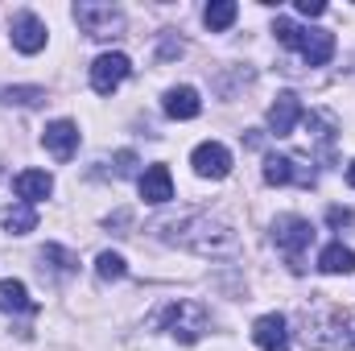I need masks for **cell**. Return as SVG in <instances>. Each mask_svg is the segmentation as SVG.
Segmentation results:
<instances>
[{
    "label": "cell",
    "mask_w": 355,
    "mask_h": 351,
    "mask_svg": "<svg viewBox=\"0 0 355 351\" xmlns=\"http://www.w3.org/2000/svg\"><path fill=\"white\" fill-rule=\"evenodd\" d=\"M153 232H162V240L170 244H182L198 257H227L236 252V232L211 215H182V219H170V223H157Z\"/></svg>",
    "instance_id": "6da1fadb"
},
{
    "label": "cell",
    "mask_w": 355,
    "mask_h": 351,
    "mask_svg": "<svg viewBox=\"0 0 355 351\" xmlns=\"http://www.w3.org/2000/svg\"><path fill=\"white\" fill-rule=\"evenodd\" d=\"M306 343L314 351H355L352 314L339 310V306H327V310L306 314Z\"/></svg>",
    "instance_id": "7a4b0ae2"
},
{
    "label": "cell",
    "mask_w": 355,
    "mask_h": 351,
    "mask_svg": "<svg viewBox=\"0 0 355 351\" xmlns=\"http://www.w3.org/2000/svg\"><path fill=\"white\" fill-rule=\"evenodd\" d=\"M153 327H157V331H170L178 343H198V339L207 335L211 318H207V310H202L198 302H170V306L153 318Z\"/></svg>",
    "instance_id": "3957f363"
},
{
    "label": "cell",
    "mask_w": 355,
    "mask_h": 351,
    "mask_svg": "<svg viewBox=\"0 0 355 351\" xmlns=\"http://www.w3.org/2000/svg\"><path fill=\"white\" fill-rule=\"evenodd\" d=\"M272 244L289 257V268H293V273H302V268H306V264H302V252L314 244V223L302 219V215H277V219H272Z\"/></svg>",
    "instance_id": "277c9868"
},
{
    "label": "cell",
    "mask_w": 355,
    "mask_h": 351,
    "mask_svg": "<svg viewBox=\"0 0 355 351\" xmlns=\"http://www.w3.org/2000/svg\"><path fill=\"white\" fill-rule=\"evenodd\" d=\"M75 21H79V29L87 33V37H116V33H124V12L120 8H112V4H75Z\"/></svg>",
    "instance_id": "5b68a950"
},
{
    "label": "cell",
    "mask_w": 355,
    "mask_h": 351,
    "mask_svg": "<svg viewBox=\"0 0 355 351\" xmlns=\"http://www.w3.org/2000/svg\"><path fill=\"white\" fill-rule=\"evenodd\" d=\"M128 75H132L128 54H116V50H112V54H99V58L91 62V87H95V95H112Z\"/></svg>",
    "instance_id": "8992f818"
},
{
    "label": "cell",
    "mask_w": 355,
    "mask_h": 351,
    "mask_svg": "<svg viewBox=\"0 0 355 351\" xmlns=\"http://www.w3.org/2000/svg\"><path fill=\"white\" fill-rule=\"evenodd\" d=\"M190 166H194V174H198V178L219 182V178L232 174V149H227V145H219V141H202V145H194Z\"/></svg>",
    "instance_id": "52a82bcc"
},
{
    "label": "cell",
    "mask_w": 355,
    "mask_h": 351,
    "mask_svg": "<svg viewBox=\"0 0 355 351\" xmlns=\"http://www.w3.org/2000/svg\"><path fill=\"white\" fill-rule=\"evenodd\" d=\"M265 182L268 186H289V182H297V186H314V170H306L297 157H289V153H268L265 157Z\"/></svg>",
    "instance_id": "ba28073f"
},
{
    "label": "cell",
    "mask_w": 355,
    "mask_h": 351,
    "mask_svg": "<svg viewBox=\"0 0 355 351\" xmlns=\"http://www.w3.org/2000/svg\"><path fill=\"white\" fill-rule=\"evenodd\" d=\"M42 145H46V153H50L54 162H71V157L79 153V124H75V120H54V124H46Z\"/></svg>",
    "instance_id": "9c48e42d"
},
{
    "label": "cell",
    "mask_w": 355,
    "mask_h": 351,
    "mask_svg": "<svg viewBox=\"0 0 355 351\" xmlns=\"http://www.w3.org/2000/svg\"><path fill=\"white\" fill-rule=\"evenodd\" d=\"M46 21L37 17V12H17L12 17V46L21 50V54H37V50H46Z\"/></svg>",
    "instance_id": "30bf717a"
},
{
    "label": "cell",
    "mask_w": 355,
    "mask_h": 351,
    "mask_svg": "<svg viewBox=\"0 0 355 351\" xmlns=\"http://www.w3.org/2000/svg\"><path fill=\"white\" fill-rule=\"evenodd\" d=\"M297 120H302V99L293 91H281L272 99V108H268V132L272 137H293Z\"/></svg>",
    "instance_id": "8fae6325"
},
{
    "label": "cell",
    "mask_w": 355,
    "mask_h": 351,
    "mask_svg": "<svg viewBox=\"0 0 355 351\" xmlns=\"http://www.w3.org/2000/svg\"><path fill=\"white\" fill-rule=\"evenodd\" d=\"M297 54L306 58V67H327L335 58V33L331 29H302Z\"/></svg>",
    "instance_id": "7c38bea8"
},
{
    "label": "cell",
    "mask_w": 355,
    "mask_h": 351,
    "mask_svg": "<svg viewBox=\"0 0 355 351\" xmlns=\"http://www.w3.org/2000/svg\"><path fill=\"white\" fill-rule=\"evenodd\" d=\"M252 343L261 351H289V331L281 314H261L252 323Z\"/></svg>",
    "instance_id": "4fadbf2b"
},
{
    "label": "cell",
    "mask_w": 355,
    "mask_h": 351,
    "mask_svg": "<svg viewBox=\"0 0 355 351\" xmlns=\"http://www.w3.org/2000/svg\"><path fill=\"white\" fill-rule=\"evenodd\" d=\"M141 198L145 203H153V207H166L170 198H174V178H170V166H149L145 174H141Z\"/></svg>",
    "instance_id": "5bb4252c"
},
{
    "label": "cell",
    "mask_w": 355,
    "mask_h": 351,
    "mask_svg": "<svg viewBox=\"0 0 355 351\" xmlns=\"http://www.w3.org/2000/svg\"><path fill=\"white\" fill-rule=\"evenodd\" d=\"M12 190H17V198L21 203H42V198H50V190H54V178L46 174V170H21V174L12 178Z\"/></svg>",
    "instance_id": "9a60e30c"
},
{
    "label": "cell",
    "mask_w": 355,
    "mask_h": 351,
    "mask_svg": "<svg viewBox=\"0 0 355 351\" xmlns=\"http://www.w3.org/2000/svg\"><path fill=\"white\" fill-rule=\"evenodd\" d=\"M162 108H166L170 120H194V116L202 112V99H198V91L194 87H170Z\"/></svg>",
    "instance_id": "2e32d148"
},
{
    "label": "cell",
    "mask_w": 355,
    "mask_h": 351,
    "mask_svg": "<svg viewBox=\"0 0 355 351\" xmlns=\"http://www.w3.org/2000/svg\"><path fill=\"white\" fill-rule=\"evenodd\" d=\"M0 310H4V314H33L37 302L29 298V289H25L17 277H4V281H0Z\"/></svg>",
    "instance_id": "e0dca14e"
},
{
    "label": "cell",
    "mask_w": 355,
    "mask_h": 351,
    "mask_svg": "<svg viewBox=\"0 0 355 351\" xmlns=\"http://www.w3.org/2000/svg\"><path fill=\"white\" fill-rule=\"evenodd\" d=\"M318 268L327 273V277H343V273H355V248L347 244H327L322 252H318Z\"/></svg>",
    "instance_id": "ac0fdd59"
},
{
    "label": "cell",
    "mask_w": 355,
    "mask_h": 351,
    "mask_svg": "<svg viewBox=\"0 0 355 351\" xmlns=\"http://www.w3.org/2000/svg\"><path fill=\"white\" fill-rule=\"evenodd\" d=\"M33 228H37V211L29 203H17V207L4 211V232L8 236H29Z\"/></svg>",
    "instance_id": "d6986e66"
},
{
    "label": "cell",
    "mask_w": 355,
    "mask_h": 351,
    "mask_svg": "<svg viewBox=\"0 0 355 351\" xmlns=\"http://www.w3.org/2000/svg\"><path fill=\"white\" fill-rule=\"evenodd\" d=\"M236 12H240V4H236V0H211V4H207V12H202V21H207V29H211V33H223V29L236 21Z\"/></svg>",
    "instance_id": "ffe728a7"
},
{
    "label": "cell",
    "mask_w": 355,
    "mask_h": 351,
    "mask_svg": "<svg viewBox=\"0 0 355 351\" xmlns=\"http://www.w3.org/2000/svg\"><path fill=\"white\" fill-rule=\"evenodd\" d=\"M46 264H50V273H58V277H71L79 261H75V257H71L62 244H46V248H42V268H46Z\"/></svg>",
    "instance_id": "44dd1931"
},
{
    "label": "cell",
    "mask_w": 355,
    "mask_h": 351,
    "mask_svg": "<svg viewBox=\"0 0 355 351\" xmlns=\"http://www.w3.org/2000/svg\"><path fill=\"white\" fill-rule=\"evenodd\" d=\"M95 273H99L103 281H120V277L128 273V264H124L120 252H99V257H95Z\"/></svg>",
    "instance_id": "7402d4cb"
},
{
    "label": "cell",
    "mask_w": 355,
    "mask_h": 351,
    "mask_svg": "<svg viewBox=\"0 0 355 351\" xmlns=\"http://www.w3.org/2000/svg\"><path fill=\"white\" fill-rule=\"evenodd\" d=\"M42 99H46V91H42V87H0V103L33 108V103H42Z\"/></svg>",
    "instance_id": "603a6c76"
},
{
    "label": "cell",
    "mask_w": 355,
    "mask_h": 351,
    "mask_svg": "<svg viewBox=\"0 0 355 351\" xmlns=\"http://www.w3.org/2000/svg\"><path fill=\"white\" fill-rule=\"evenodd\" d=\"M272 33H277V42H281V46H293V50H297V37H302V25H293L289 17H277V21H272Z\"/></svg>",
    "instance_id": "cb8c5ba5"
},
{
    "label": "cell",
    "mask_w": 355,
    "mask_h": 351,
    "mask_svg": "<svg viewBox=\"0 0 355 351\" xmlns=\"http://www.w3.org/2000/svg\"><path fill=\"white\" fill-rule=\"evenodd\" d=\"M352 219H355L352 207H331V211H327V223H331V228H347Z\"/></svg>",
    "instance_id": "d4e9b609"
},
{
    "label": "cell",
    "mask_w": 355,
    "mask_h": 351,
    "mask_svg": "<svg viewBox=\"0 0 355 351\" xmlns=\"http://www.w3.org/2000/svg\"><path fill=\"white\" fill-rule=\"evenodd\" d=\"M297 12H302V17H322L327 4H322V0H297Z\"/></svg>",
    "instance_id": "484cf974"
},
{
    "label": "cell",
    "mask_w": 355,
    "mask_h": 351,
    "mask_svg": "<svg viewBox=\"0 0 355 351\" xmlns=\"http://www.w3.org/2000/svg\"><path fill=\"white\" fill-rule=\"evenodd\" d=\"M132 166H137V157H132L128 149H124V153H116V174H120V178L132 174Z\"/></svg>",
    "instance_id": "4316f807"
},
{
    "label": "cell",
    "mask_w": 355,
    "mask_h": 351,
    "mask_svg": "<svg viewBox=\"0 0 355 351\" xmlns=\"http://www.w3.org/2000/svg\"><path fill=\"white\" fill-rule=\"evenodd\" d=\"M178 54H182V42L166 37V42H162V58H178Z\"/></svg>",
    "instance_id": "83f0119b"
},
{
    "label": "cell",
    "mask_w": 355,
    "mask_h": 351,
    "mask_svg": "<svg viewBox=\"0 0 355 351\" xmlns=\"http://www.w3.org/2000/svg\"><path fill=\"white\" fill-rule=\"evenodd\" d=\"M347 186H355V162L347 166Z\"/></svg>",
    "instance_id": "f1b7e54d"
}]
</instances>
